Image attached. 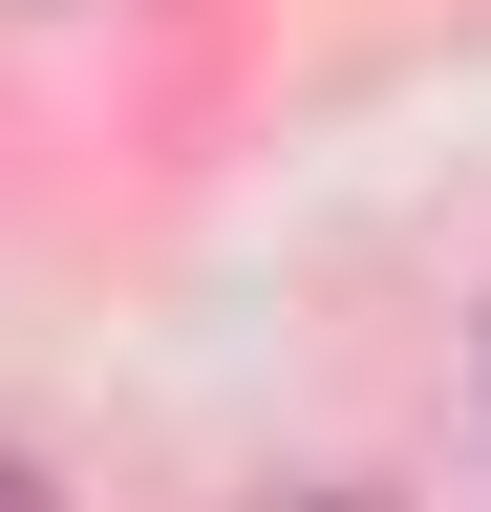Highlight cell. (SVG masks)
<instances>
[{"label":"cell","mask_w":491,"mask_h":512,"mask_svg":"<svg viewBox=\"0 0 491 512\" xmlns=\"http://www.w3.org/2000/svg\"><path fill=\"white\" fill-rule=\"evenodd\" d=\"M22 22H65V0H22Z\"/></svg>","instance_id":"3"},{"label":"cell","mask_w":491,"mask_h":512,"mask_svg":"<svg viewBox=\"0 0 491 512\" xmlns=\"http://www.w3.org/2000/svg\"><path fill=\"white\" fill-rule=\"evenodd\" d=\"M299 512H363V491H299Z\"/></svg>","instance_id":"2"},{"label":"cell","mask_w":491,"mask_h":512,"mask_svg":"<svg viewBox=\"0 0 491 512\" xmlns=\"http://www.w3.org/2000/svg\"><path fill=\"white\" fill-rule=\"evenodd\" d=\"M0 512H65V491H43V470H22V448H0Z\"/></svg>","instance_id":"1"}]
</instances>
